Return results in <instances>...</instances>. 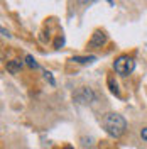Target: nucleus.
Wrapping results in <instances>:
<instances>
[{
  "mask_svg": "<svg viewBox=\"0 0 147 149\" xmlns=\"http://www.w3.org/2000/svg\"><path fill=\"white\" fill-rule=\"evenodd\" d=\"M103 125H105L107 132H108L110 136H113V137H120V136L125 132V129H127L125 119H123L122 115H119V113H113V112L105 115Z\"/></svg>",
  "mask_w": 147,
  "mask_h": 149,
  "instance_id": "f257e3e1",
  "label": "nucleus"
},
{
  "mask_svg": "<svg viewBox=\"0 0 147 149\" xmlns=\"http://www.w3.org/2000/svg\"><path fill=\"white\" fill-rule=\"evenodd\" d=\"M113 68H115V71H117L120 76H127V74H130L134 71L135 61H134L132 58H129V56H120L119 59L115 61Z\"/></svg>",
  "mask_w": 147,
  "mask_h": 149,
  "instance_id": "f03ea898",
  "label": "nucleus"
},
{
  "mask_svg": "<svg viewBox=\"0 0 147 149\" xmlns=\"http://www.w3.org/2000/svg\"><path fill=\"white\" fill-rule=\"evenodd\" d=\"M105 39H107V37H105V34L98 31V32H95V34H93V39L90 41V46H92V47H100L101 44L105 42Z\"/></svg>",
  "mask_w": 147,
  "mask_h": 149,
  "instance_id": "7ed1b4c3",
  "label": "nucleus"
},
{
  "mask_svg": "<svg viewBox=\"0 0 147 149\" xmlns=\"http://www.w3.org/2000/svg\"><path fill=\"white\" fill-rule=\"evenodd\" d=\"M20 68H22V61H19V59H12V61L7 63V70L10 73H17Z\"/></svg>",
  "mask_w": 147,
  "mask_h": 149,
  "instance_id": "20e7f679",
  "label": "nucleus"
},
{
  "mask_svg": "<svg viewBox=\"0 0 147 149\" xmlns=\"http://www.w3.org/2000/svg\"><path fill=\"white\" fill-rule=\"evenodd\" d=\"M95 59V56H88V58H74L73 61H78V63H90Z\"/></svg>",
  "mask_w": 147,
  "mask_h": 149,
  "instance_id": "39448f33",
  "label": "nucleus"
},
{
  "mask_svg": "<svg viewBox=\"0 0 147 149\" xmlns=\"http://www.w3.org/2000/svg\"><path fill=\"white\" fill-rule=\"evenodd\" d=\"M26 61H27V65L31 66V68H37V63H36V59H34L32 56H27V58H26Z\"/></svg>",
  "mask_w": 147,
  "mask_h": 149,
  "instance_id": "423d86ee",
  "label": "nucleus"
},
{
  "mask_svg": "<svg viewBox=\"0 0 147 149\" xmlns=\"http://www.w3.org/2000/svg\"><path fill=\"white\" fill-rule=\"evenodd\" d=\"M140 136H142V139H146V141H147V127H146V129H142Z\"/></svg>",
  "mask_w": 147,
  "mask_h": 149,
  "instance_id": "0eeeda50",
  "label": "nucleus"
},
{
  "mask_svg": "<svg viewBox=\"0 0 147 149\" xmlns=\"http://www.w3.org/2000/svg\"><path fill=\"white\" fill-rule=\"evenodd\" d=\"M63 149H74V148H71V146H66V148H63Z\"/></svg>",
  "mask_w": 147,
  "mask_h": 149,
  "instance_id": "6e6552de",
  "label": "nucleus"
}]
</instances>
